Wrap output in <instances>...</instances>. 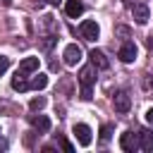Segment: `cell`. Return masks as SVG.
<instances>
[{
  "label": "cell",
  "instance_id": "cell-1",
  "mask_svg": "<svg viewBox=\"0 0 153 153\" xmlns=\"http://www.w3.org/2000/svg\"><path fill=\"white\" fill-rule=\"evenodd\" d=\"M79 84H81V98H84V100H91V91H93V84H96V67H93V65L81 67V72H79Z\"/></svg>",
  "mask_w": 153,
  "mask_h": 153
},
{
  "label": "cell",
  "instance_id": "cell-2",
  "mask_svg": "<svg viewBox=\"0 0 153 153\" xmlns=\"http://www.w3.org/2000/svg\"><path fill=\"white\" fill-rule=\"evenodd\" d=\"M79 33H81L86 41H96L98 33H100V29H98V24H96L93 19H86V22L79 24Z\"/></svg>",
  "mask_w": 153,
  "mask_h": 153
},
{
  "label": "cell",
  "instance_id": "cell-3",
  "mask_svg": "<svg viewBox=\"0 0 153 153\" xmlns=\"http://www.w3.org/2000/svg\"><path fill=\"white\" fill-rule=\"evenodd\" d=\"M120 148L127 151V153H134V151L139 148V134H134V131H124V134L120 136Z\"/></svg>",
  "mask_w": 153,
  "mask_h": 153
},
{
  "label": "cell",
  "instance_id": "cell-4",
  "mask_svg": "<svg viewBox=\"0 0 153 153\" xmlns=\"http://www.w3.org/2000/svg\"><path fill=\"white\" fill-rule=\"evenodd\" d=\"M112 105H115L117 112H127V110L131 108V98H129V93H127V91H117V93L112 96Z\"/></svg>",
  "mask_w": 153,
  "mask_h": 153
},
{
  "label": "cell",
  "instance_id": "cell-5",
  "mask_svg": "<svg viewBox=\"0 0 153 153\" xmlns=\"http://www.w3.org/2000/svg\"><path fill=\"white\" fill-rule=\"evenodd\" d=\"M65 65H69V67H74L79 60H81V48L76 45V43H69L67 48H65Z\"/></svg>",
  "mask_w": 153,
  "mask_h": 153
},
{
  "label": "cell",
  "instance_id": "cell-6",
  "mask_svg": "<svg viewBox=\"0 0 153 153\" xmlns=\"http://www.w3.org/2000/svg\"><path fill=\"white\" fill-rule=\"evenodd\" d=\"M131 17H134L136 24H146L148 17H151V12H148V7L143 2H136V5H131Z\"/></svg>",
  "mask_w": 153,
  "mask_h": 153
},
{
  "label": "cell",
  "instance_id": "cell-7",
  "mask_svg": "<svg viewBox=\"0 0 153 153\" xmlns=\"http://www.w3.org/2000/svg\"><path fill=\"white\" fill-rule=\"evenodd\" d=\"M117 57H120L122 62H134V60H136V45H134L131 41H127V43H122V48H120V53H117Z\"/></svg>",
  "mask_w": 153,
  "mask_h": 153
},
{
  "label": "cell",
  "instance_id": "cell-8",
  "mask_svg": "<svg viewBox=\"0 0 153 153\" xmlns=\"http://www.w3.org/2000/svg\"><path fill=\"white\" fill-rule=\"evenodd\" d=\"M74 136L81 146H88L91 143V127L88 124H74Z\"/></svg>",
  "mask_w": 153,
  "mask_h": 153
},
{
  "label": "cell",
  "instance_id": "cell-9",
  "mask_svg": "<svg viewBox=\"0 0 153 153\" xmlns=\"http://www.w3.org/2000/svg\"><path fill=\"white\" fill-rule=\"evenodd\" d=\"M88 57H91V65L96 67V69H108V57L103 55V50H91L88 53Z\"/></svg>",
  "mask_w": 153,
  "mask_h": 153
},
{
  "label": "cell",
  "instance_id": "cell-10",
  "mask_svg": "<svg viewBox=\"0 0 153 153\" xmlns=\"http://www.w3.org/2000/svg\"><path fill=\"white\" fill-rule=\"evenodd\" d=\"M38 69V57H24L22 62H19V74H31V72H36Z\"/></svg>",
  "mask_w": 153,
  "mask_h": 153
},
{
  "label": "cell",
  "instance_id": "cell-11",
  "mask_svg": "<svg viewBox=\"0 0 153 153\" xmlns=\"http://www.w3.org/2000/svg\"><path fill=\"white\" fill-rule=\"evenodd\" d=\"M29 122H31V127L38 129V131H48V129H50V120H48L45 115H31Z\"/></svg>",
  "mask_w": 153,
  "mask_h": 153
},
{
  "label": "cell",
  "instance_id": "cell-12",
  "mask_svg": "<svg viewBox=\"0 0 153 153\" xmlns=\"http://www.w3.org/2000/svg\"><path fill=\"white\" fill-rule=\"evenodd\" d=\"M139 148L153 151V131H151V129H141V131H139Z\"/></svg>",
  "mask_w": 153,
  "mask_h": 153
},
{
  "label": "cell",
  "instance_id": "cell-13",
  "mask_svg": "<svg viewBox=\"0 0 153 153\" xmlns=\"http://www.w3.org/2000/svg\"><path fill=\"white\" fill-rule=\"evenodd\" d=\"M65 12L69 17H79L84 12V2L81 0H65Z\"/></svg>",
  "mask_w": 153,
  "mask_h": 153
},
{
  "label": "cell",
  "instance_id": "cell-14",
  "mask_svg": "<svg viewBox=\"0 0 153 153\" xmlns=\"http://www.w3.org/2000/svg\"><path fill=\"white\" fill-rule=\"evenodd\" d=\"M48 86V74H36L31 81H29V88H36V91H41V88H45Z\"/></svg>",
  "mask_w": 153,
  "mask_h": 153
},
{
  "label": "cell",
  "instance_id": "cell-15",
  "mask_svg": "<svg viewBox=\"0 0 153 153\" xmlns=\"http://www.w3.org/2000/svg\"><path fill=\"white\" fill-rule=\"evenodd\" d=\"M12 88L14 91H26L29 88V81H26V74H14V79H12Z\"/></svg>",
  "mask_w": 153,
  "mask_h": 153
},
{
  "label": "cell",
  "instance_id": "cell-16",
  "mask_svg": "<svg viewBox=\"0 0 153 153\" xmlns=\"http://www.w3.org/2000/svg\"><path fill=\"white\" fill-rule=\"evenodd\" d=\"M43 105H45V98H43V96H36V98H31V103H29V108H31L33 112H36V110H41Z\"/></svg>",
  "mask_w": 153,
  "mask_h": 153
},
{
  "label": "cell",
  "instance_id": "cell-17",
  "mask_svg": "<svg viewBox=\"0 0 153 153\" xmlns=\"http://www.w3.org/2000/svg\"><path fill=\"white\" fill-rule=\"evenodd\" d=\"M110 136H112V127L110 124H103L100 127V139L103 141H110Z\"/></svg>",
  "mask_w": 153,
  "mask_h": 153
},
{
  "label": "cell",
  "instance_id": "cell-18",
  "mask_svg": "<svg viewBox=\"0 0 153 153\" xmlns=\"http://www.w3.org/2000/svg\"><path fill=\"white\" fill-rule=\"evenodd\" d=\"M7 67H10V57L0 55V74H5V72H7Z\"/></svg>",
  "mask_w": 153,
  "mask_h": 153
},
{
  "label": "cell",
  "instance_id": "cell-19",
  "mask_svg": "<svg viewBox=\"0 0 153 153\" xmlns=\"http://www.w3.org/2000/svg\"><path fill=\"white\" fill-rule=\"evenodd\" d=\"M146 122L153 127V108H148V110H146Z\"/></svg>",
  "mask_w": 153,
  "mask_h": 153
},
{
  "label": "cell",
  "instance_id": "cell-20",
  "mask_svg": "<svg viewBox=\"0 0 153 153\" xmlns=\"http://www.w3.org/2000/svg\"><path fill=\"white\" fill-rule=\"evenodd\" d=\"M62 148H65V151H67V153H72V151H74V146H72V143H69V141H62Z\"/></svg>",
  "mask_w": 153,
  "mask_h": 153
},
{
  "label": "cell",
  "instance_id": "cell-21",
  "mask_svg": "<svg viewBox=\"0 0 153 153\" xmlns=\"http://www.w3.org/2000/svg\"><path fill=\"white\" fill-rule=\"evenodd\" d=\"M48 2H50V5H60L62 0H48Z\"/></svg>",
  "mask_w": 153,
  "mask_h": 153
},
{
  "label": "cell",
  "instance_id": "cell-22",
  "mask_svg": "<svg viewBox=\"0 0 153 153\" xmlns=\"http://www.w3.org/2000/svg\"><path fill=\"white\" fill-rule=\"evenodd\" d=\"M122 2H127V5H134V0H122Z\"/></svg>",
  "mask_w": 153,
  "mask_h": 153
}]
</instances>
